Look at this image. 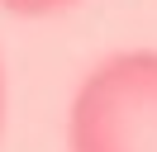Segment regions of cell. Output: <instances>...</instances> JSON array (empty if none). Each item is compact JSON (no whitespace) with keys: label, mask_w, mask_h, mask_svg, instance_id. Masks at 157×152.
I'll use <instances>...</instances> for the list:
<instances>
[{"label":"cell","mask_w":157,"mask_h":152,"mask_svg":"<svg viewBox=\"0 0 157 152\" xmlns=\"http://www.w3.org/2000/svg\"><path fill=\"white\" fill-rule=\"evenodd\" d=\"M67 152H157V48L109 52L81 76Z\"/></svg>","instance_id":"6da1fadb"},{"label":"cell","mask_w":157,"mask_h":152,"mask_svg":"<svg viewBox=\"0 0 157 152\" xmlns=\"http://www.w3.org/2000/svg\"><path fill=\"white\" fill-rule=\"evenodd\" d=\"M81 5V0H0V10L10 14H24V19H43V14H62V10Z\"/></svg>","instance_id":"7a4b0ae2"},{"label":"cell","mask_w":157,"mask_h":152,"mask_svg":"<svg viewBox=\"0 0 157 152\" xmlns=\"http://www.w3.org/2000/svg\"><path fill=\"white\" fill-rule=\"evenodd\" d=\"M0 119H5V71H0Z\"/></svg>","instance_id":"3957f363"}]
</instances>
